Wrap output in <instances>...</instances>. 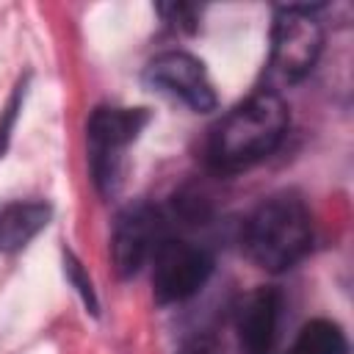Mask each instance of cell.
<instances>
[{"label":"cell","instance_id":"obj_8","mask_svg":"<svg viewBox=\"0 0 354 354\" xmlns=\"http://www.w3.org/2000/svg\"><path fill=\"white\" fill-rule=\"evenodd\" d=\"M282 296L277 288L252 290L238 307V340L243 354H271L277 346Z\"/></svg>","mask_w":354,"mask_h":354},{"label":"cell","instance_id":"obj_6","mask_svg":"<svg viewBox=\"0 0 354 354\" xmlns=\"http://www.w3.org/2000/svg\"><path fill=\"white\" fill-rule=\"evenodd\" d=\"M144 80L163 91L177 97L194 111H213L216 108V91L210 86V77L205 72V64L188 53L169 50L152 58L144 69Z\"/></svg>","mask_w":354,"mask_h":354},{"label":"cell","instance_id":"obj_7","mask_svg":"<svg viewBox=\"0 0 354 354\" xmlns=\"http://www.w3.org/2000/svg\"><path fill=\"white\" fill-rule=\"evenodd\" d=\"M163 218L149 205L127 207L113 227L111 238V260L119 271V277L136 274L160 246L163 241Z\"/></svg>","mask_w":354,"mask_h":354},{"label":"cell","instance_id":"obj_13","mask_svg":"<svg viewBox=\"0 0 354 354\" xmlns=\"http://www.w3.org/2000/svg\"><path fill=\"white\" fill-rule=\"evenodd\" d=\"M19 91H22V86H19V88H17V94L11 97V102H8L6 113H3V122H0V158H3V152H6V144H8V136H11V124H14V119H17Z\"/></svg>","mask_w":354,"mask_h":354},{"label":"cell","instance_id":"obj_4","mask_svg":"<svg viewBox=\"0 0 354 354\" xmlns=\"http://www.w3.org/2000/svg\"><path fill=\"white\" fill-rule=\"evenodd\" d=\"M149 113L147 108H97L88 116L86 138H88V163L94 183L100 191L111 194L119 180L122 152L138 138L147 127Z\"/></svg>","mask_w":354,"mask_h":354},{"label":"cell","instance_id":"obj_9","mask_svg":"<svg viewBox=\"0 0 354 354\" xmlns=\"http://www.w3.org/2000/svg\"><path fill=\"white\" fill-rule=\"evenodd\" d=\"M50 221L44 202H8L0 205V252H19Z\"/></svg>","mask_w":354,"mask_h":354},{"label":"cell","instance_id":"obj_1","mask_svg":"<svg viewBox=\"0 0 354 354\" xmlns=\"http://www.w3.org/2000/svg\"><path fill=\"white\" fill-rule=\"evenodd\" d=\"M288 130V105L279 91L260 88L235 105L207 138V163L216 171H241L277 149Z\"/></svg>","mask_w":354,"mask_h":354},{"label":"cell","instance_id":"obj_2","mask_svg":"<svg viewBox=\"0 0 354 354\" xmlns=\"http://www.w3.org/2000/svg\"><path fill=\"white\" fill-rule=\"evenodd\" d=\"M243 246L266 271L296 266L313 246V218L301 196L282 191L260 202L243 227Z\"/></svg>","mask_w":354,"mask_h":354},{"label":"cell","instance_id":"obj_10","mask_svg":"<svg viewBox=\"0 0 354 354\" xmlns=\"http://www.w3.org/2000/svg\"><path fill=\"white\" fill-rule=\"evenodd\" d=\"M288 354H348V340L335 321L315 318L299 329Z\"/></svg>","mask_w":354,"mask_h":354},{"label":"cell","instance_id":"obj_14","mask_svg":"<svg viewBox=\"0 0 354 354\" xmlns=\"http://www.w3.org/2000/svg\"><path fill=\"white\" fill-rule=\"evenodd\" d=\"M177 354H216V343L210 337H194Z\"/></svg>","mask_w":354,"mask_h":354},{"label":"cell","instance_id":"obj_11","mask_svg":"<svg viewBox=\"0 0 354 354\" xmlns=\"http://www.w3.org/2000/svg\"><path fill=\"white\" fill-rule=\"evenodd\" d=\"M64 274H66V279L75 285V290L80 293V299L86 301L88 313H97V296H94V285H91V279L86 277L83 266L77 263V257H75L72 252H64Z\"/></svg>","mask_w":354,"mask_h":354},{"label":"cell","instance_id":"obj_12","mask_svg":"<svg viewBox=\"0 0 354 354\" xmlns=\"http://www.w3.org/2000/svg\"><path fill=\"white\" fill-rule=\"evenodd\" d=\"M160 14H166V19H169V22H174V25H180V28L194 30V8H191V6H183V3L160 6Z\"/></svg>","mask_w":354,"mask_h":354},{"label":"cell","instance_id":"obj_5","mask_svg":"<svg viewBox=\"0 0 354 354\" xmlns=\"http://www.w3.org/2000/svg\"><path fill=\"white\" fill-rule=\"evenodd\" d=\"M213 274V257L207 249L163 238L152 254V290L158 301H185L191 299Z\"/></svg>","mask_w":354,"mask_h":354},{"label":"cell","instance_id":"obj_3","mask_svg":"<svg viewBox=\"0 0 354 354\" xmlns=\"http://www.w3.org/2000/svg\"><path fill=\"white\" fill-rule=\"evenodd\" d=\"M324 47V30L307 6H285L274 17L271 28V58H268V83L290 86L299 83L315 66Z\"/></svg>","mask_w":354,"mask_h":354}]
</instances>
